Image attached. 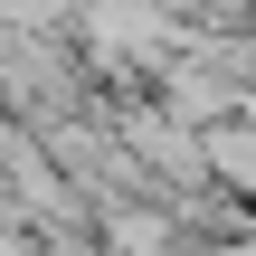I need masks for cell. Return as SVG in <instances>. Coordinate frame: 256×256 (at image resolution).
Wrapping results in <instances>:
<instances>
[{"instance_id": "cell-1", "label": "cell", "mask_w": 256, "mask_h": 256, "mask_svg": "<svg viewBox=\"0 0 256 256\" xmlns=\"http://www.w3.org/2000/svg\"><path fill=\"white\" fill-rule=\"evenodd\" d=\"M114 256H180V228L162 209H114Z\"/></svg>"}]
</instances>
